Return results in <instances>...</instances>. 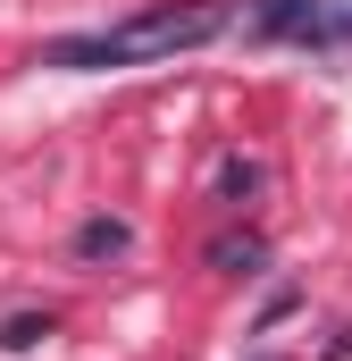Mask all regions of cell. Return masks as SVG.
Masks as SVG:
<instances>
[{
	"label": "cell",
	"instance_id": "1",
	"mask_svg": "<svg viewBox=\"0 0 352 361\" xmlns=\"http://www.w3.org/2000/svg\"><path fill=\"white\" fill-rule=\"evenodd\" d=\"M235 25V0H160L126 25H101V34H59L42 42L34 68H76V76H109V68H151V59H176V51H201Z\"/></svg>",
	"mask_w": 352,
	"mask_h": 361
},
{
	"label": "cell",
	"instance_id": "2",
	"mask_svg": "<svg viewBox=\"0 0 352 361\" xmlns=\"http://www.w3.org/2000/svg\"><path fill=\"white\" fill-rule=\"evenodd\" d=\"M252 34L260 42H302V51H344L352 42V0H260Z\"/></svg>",
	"mask_w": 352,
	"mask_h": 361
},
{
	"label": "cell",
	"instance_id": "4",
	"mask_svg": "<svg viewBox=\"0 0 352 361\" xmlns=\"http://www.w3.org/2000/svg\"><path fill=\"white\" fill-rule=\"evenodd\" d=\"M126 252H134V227L118 210H92L84 227H76V261H126Z\"/></svg>",
	"mask_w": 352,
	"mask_h": 361
},
{
	"label": "cell",
	"instance_id": "7",
	"mask_svg": "<svg viewBox=\"0 0 352 361\" xmlns=\"http://www.w3.org/2000/svg\"><path fill=\"white\" fill-rule=\"evenodd\" d=\"M252 361H277V353H252Z\"/></svg>",
	"mask_w": 352,
	"mask_h": 361
},
{
	"label": "cell",
	"instance_id": "6",
	"mask_svg": "<svg viewBox=\"0 0 352 361\" xmlns=\"http://www.w3.org/2000/svg\"><path fill=\"white\" fill-rule=\"evenodd\" d=\"M42 336H59V319H51V311H17V319L0 328V345H8V353H25V345H42Z\"/></svg>",
	"mask_w": 352,
	"mask_h": 361
},
{
	"label": "cell",
	"instance_id": "3",
	"mask_svg": "<svg viewBox=\"0 0 352 361\" xmlns=\"http://www.w3.org/2000/svg\"><path fill=\"white\" fill-rule=\"evenodd\" d=\"M210 269H218V277H260L268 269V235H260V227H227V235H210Z\"/></svg>",
	"mask_w": 352,
	"mask_h": 361
},
{
	"label": "cell",
	"instance_id": "5",
	"mask_svg": "<svg viewBox=\"0 0 352 361\" xmlns=\"http://www.w3.org/2000/svg\"><path fill=\"white\" fill-rule=\"evenodd\" d=\"M260 185H268V169H260V160H244V152H227V160H218V202H227V210H244Z\"/></svg>",
	"mask_w": 352,
	"mask_h": 361
}]
</instances>
